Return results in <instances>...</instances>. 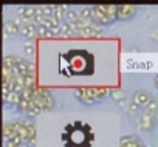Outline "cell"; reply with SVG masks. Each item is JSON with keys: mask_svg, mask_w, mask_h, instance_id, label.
I'll list each match as a JSON object with an SVG mask.
<instances>
[{"mask_svg": "<svg viewBox=\"0 0 158 147\" xmlns=\"http://www.w3.org/2000/svg\"><path fill=\"white\" fill-rule=\"evenodd\" d=\"M20 31V27L14 22V20H6L5 25H3V33H5V37H10V36H14L16 33Z\"/></svg>", "mask_w": 158, "mask_h": 147, "instance_id": "10", "label": "cell"}, {"mask_svg": "<svg viewBox=\"0 0 158 147\" xmlns=\"http://www.w3.org/2000/svg\"><path fill=\"white\" fill-rule=\"evenodd\" d=\"M93 10V22L99 25H112L116 20L118 5H95Z\"/></svg>", "mask_w": 158, "mask_h": 147, "instance_id": "2", "label": "cell"}, {"mask_svg": "<svg viewBox=\"0 0 158 147\" xmlns=\"http://www.w3.org/2000/svg\"><path fill=\"white\" fill-rule=\"evenodd\" d=\"M139 108H141V107H139L138 104H135L133 101H132V102L129 104V112H130L132 115H135V113H138V112H139Z\"/></svg>", "mask_w": 158, "mask_h": 147, "instance_id": "25", "label": "cell"}, {"mask_svg": "<svg viewBox=\"0 0 158 147\" xmlns=\"http://www.w3.org/2000/svg\"><path fill=\"white\" fill-rule=\"evenodd\" d=\"M17 133V129H16V122H6L3 125V136H5V141L11 139L14 135Z\"/></svg>", "mask_w": 158, "mask_h": 147, "instance_id": "15", "label": "cell"}, {"mask_svg": "<svg viewBox=\"0 0 158 147\" xmlns=\"http://www.w3.org/2000/svg\"><path fill=\"white\" fill-rule=\"evenodd\" d=\"M17 13L22 16L23 22H30V23H37V17H36V6H19Z\"/></svg>", "mask_w": 158, "mask_h": 147, "instance_id": "7", "label": "cell"}, {"mask_svg": "<svg viewBox=\"0 0 158 147\" xmlns=\"http://www.w3.org/2000/svg\"><path fill=\"white\" fill-rule=\"evenodd\" d=\"M68 10H70V6H67V5H56L54 11H53V17L57 19L59 22H62V19H65V14Z\"/></svg>", "mask_w": 158, "mask_h": 147, "instance_id": "13", "label": "cell"}, {"mask_svg": "<svg viewBox=\"0 0 158 147\" xmlns=\"http://www.w3.org/2000/svg\"><path fill=\"white\" fill-rule=\"evenodd\" d=\"M79 17H81V16H79V11L70 8V10L67 11V14H65V22H67V23H74V22L79 20Z\"/></svg>", "mask_w": 158, "mask_h": 147, "instance_id": "17", "label": "cell"}, {"mask_svg": "<svg viewBox=\"0 0 158 147\" xmlns=\"http://www.w3.org/2000/svg\"><path fill=\"white\" fill-rule=\"evenodd\" d=\"M19 59H20V57H17L16 54H6V56L3 57V67L8 68V70H14V68H17Z\"/></svg>", "mask_w": 158, "mask_h": 147, "instance_id": "12", "label": "cell"}, {"mask_svg": "<svg viewBox=\"0 0 158 147\" xmlns=\"http://www.w3.org/2000/svg\"><path fill=\"white\" fill-rule=\"evenodd\" d=\"M23 85H25V88H36L34 87V75H25L23 76Z\"/></svg>", "mask_w": 158, "mask_h": 147, "instance_id": "20", "label": "cell"}, {"mask_svg": "<svg viewBox=\"0 0 158 147\" xmlns=\"http://www.w3.org/2000/svg\"><path fill=\"white\" fill-rule=\"evenodd\" d=\"M37 28H39V25H37V23L23 22V23H22V27H20V31H19V33H20L23 37L31 39V37H34V36L37 34Z\"/></svg>", "mask_w": 158, "mask_h": 147, "instance_id": "8", "label": "cell"}, {"mask_svg": "<svg viewBox=\"0 0 158 147\" xmlns=\"http://www.w3.org/2000/svg\"><path fill=\"white\" fill-rule=\"evenodd\" d=\"M17 70L22 76L25 75H34V65L27 60V59H19V63H17Z\"/></svg>", "mask_w": 158, "mask_h": 147, "instance_id": "9", "label": "cell"}, {"mask_svg": "<svg viewBox=\"0 0 158 147\" xmlns=\"http://www.w3.org/2000/svg\"><path fill=\"white\" fill-rule=\"evenodd\" d=\"M79 16H81V19H84V20L93 22V10L92 8H82L81 11H79Z\"/></svg>", "mask_w": 158, "mask_h": 147, "instance_id": "18", "label": "cell"}, {"mask_svg": "<svg viewBox=\"0 0 158 147\" xmlns=\"http://www.w3.org/2000/svg\"><path fill=\"white\" fill-rule=\"evenodd\" d=\"M135 104H138L139 107H147L152 101H153V98H152V95L149 93V92H146V90H136L135 93H133V99H132Z\"/></svg>", "mask_w": 158, "mask_h": 147, "instance_id": "6", "label": "cell"}, {"mask_svg": "<svg viewBox=\"0 0 158 147\" xmlns=\"http://www.w3.org/2000/svg\"><path fill=\"white\" fill-rule=\"evenodd\" d=\"M42 13H44V17H53V11H54V6L53 5H42Z\"/></svg>", "mask_w": 158, "mask_h": 147, "instance_id": "23", "label": "cell"}, {"mask_svg": "<svg viewBox=\"0 0 158 147\" xmlns=\"http://www.w3.org/2000/svg\"><path fill=\"white\" fill-rule=\"evenodd\" d=\"M121 147H144L143 141L135 136H127L121 139Z\"/></svg>", "mask_w": 158, "mask_h": 147, "instance_id": "11", "label": "cell"}, {"mask_svg": "<svg viewBox=\"0 0 158 147\" xmlns=\"http://www.w3.org/2000/svg\"><path fill=\"white\" fill-rule=\"evenodd\" d=\"M20 98H22L20 93H17V92H11V93H8V95L3 98V101H5L6 105H14V107H17Z\"/></svg>", "mask_w": 158, "mask_h": 147, "instance_id": "14", "label": "cell"}, {"mask_svg": "<svg viewBox=\"0 0 158 147\" xmlns=\"http://www.w3.org/2000/svg\"><path fill=\"white\" fill-rule=\"evenodd\" d=\"M155 87H156V88H158V75H156V76H155Z\"/></svg>", "mask_w": 158, "mask_h": 147, "instance_id": "26", "label": "cell"}, {"mask_svg": "<svg viewBox=\"0 0 158 147\" xmlns=\"http://www.w3.org/2000/svg\"><path fill=\"white\" fill-rule=\"evenodd\" d=\"M112 99L121 102V101H126V92L123 90H118V88H112Z\"/></svg>", "mask_w": 158, "mask_h": 147, "instance_id": "19", "label": "cell"}, {"mask_svg": "<svg viewBox=\"0 0 158 147\" xmlns=\"http://www.w3.org/2000/svg\"><path fill=\"white\" fill-rule=\"evenodd\" d=\"M74 96L84 102V104H95L102 101L107 96H112V88L107 87H85V88H76Z\"/></svg>", "mask_w": 158, "mask_h": 147, "instance_id": "1", "label": "cell"}, {"mask_svg": "<svg viewBox=\"0 0 158 147\" xmlns=\"http://www.w3.org/2000/svg\"><path fill=\"white\" fill-rule=\"evenodd\" d=\"M23 51H25V54H27V56H34L36 48H34V45H33V43H27V45L23 47Z\"/></svg>", "mask_w": 158, "mask_h": 147, "instance_id": "24", "label": "cell"}, {"mask_svg": "<svg viewBox=\"0 0 158 147\" xmlns=\"http://www.w3.org/2000/svg\"><path fill=\"white\" fill-rule=\"evenodd\" d=\"M37 36H40V37H53L54 34H53L48 28H45V27L39 25V28H37Z\"/></svg>", "mask_w": 158, "mask_h": 147, "instance_id": "21", "label": "cell"}, {"mask_svg": "<svg viewBox=\"0 0 158 147\" xmlns=\"http://www.w3.org/2000/svg\"><path fill=\"white\" fill-rule=\"evenodd\" d=\"M146 112H149L150 115L156 116V115H158V102H156V101L153 99V101H152V102H150V104H149V105L146 107Z\"/></svg>", "mask_w": 158, "mask_h": 147, "instance_id": "22", "label": "cell"}, {"mask_svg": "<svg viewBox=\"0 0 158 147\" xmlns=\"http://www.w3.org/2000/svg\"><path fill=\"white\" fill-rule=\"evenodd\" d=\"M138 13V6L136 5H129V3H124V5H118V14H116V20H129L132 19L135 14Z\"/></svg>", "mask_w": 158, "mask_h": 147, "instance_id": "4", "label": "cell"}, {"mask_svg": "<svg viewBox=\"0 0 158 147\" xmlns=\"http://www.w3.org/2000/svg\"><path fill=\"white\" fill-rule=\"evenodd\" d=\"M33 99H36V101L44 107V110H51L53 105H54V99H53L51 93H50L47 88H36Z\"/></svg>", "mask_w": 158, "mask_h": 147, "instance_id": "3", "label": "cell"}, {"mask_svg": "<svg viewBox=\"0 0 158 147\" xmlns=\"http://www.w3.org/2000/svg\"><path fill=\"white\" fill-rule=\"evenodd\" d=\"M59 36H62V37H74V36H77V33L71 28L70 23L62 22V27H60V33H59Z\"/></svg>", "mask_w": 158, "mask_h": 147, "instance_id": "16", "label": "cell"}, {"mask_svg": "<svg viewBox=\"0 0 158 147\" xmlns=\"http://www.w3.org/2000/svg\"><path fill=\"white\" fill-rule=\"evenodd\" d=\"M155 118H156V116L150 115L149 112H144V113L139 116L138 129H139L141 132H149V130H152V129L155 127V122H156V119H155Z\"/></svg>", "mask_w": 158, "mask_h": 147, "instance_id": "5", "label": "cell"}]
</instances>
